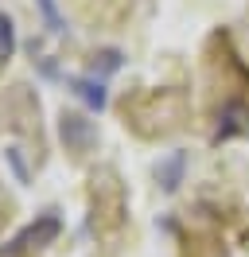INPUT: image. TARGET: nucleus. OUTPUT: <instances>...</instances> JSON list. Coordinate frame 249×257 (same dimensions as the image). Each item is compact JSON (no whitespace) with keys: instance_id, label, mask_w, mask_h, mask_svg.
<instances>
[{"instance_id":"obj_1","label":"nucleus","mask_w":249,"mask_h":257,"mask_svg":"<svg viewBox=\"0 0 249 257\" xmlns=\"http://www.w3.org/2000/svg\"><path fill=\"white\" fill-rule=\"evenodd\" d=\"M70 90H74L90 109H101V105H105V86H101V82H93V78H70Z\"/></svg>"},{"instance_id":"obj_2","label":"nucleus","mask_w":249,"mask_h":257,"mask_svg":"<svg viewBox=\"0 0 249 257\" xmlns=\"http://www.w3.org/2000/svg\"><path fill=\"white\" fill-rule=\"evenodd\" d=\"M62 137L74 148H86L90 137H93V128H90V121H82V117H62Z\"/></svg>"},{"instance_id":"obj_3","label":"nucleus","mask_w":249,"mask_h":257,"mask_svg":"<svg viewBox=\"0 0 249 257\" xmlns=\"http://www.w3.org/2000/svg\"><path fill=\"white\" fill-rule=\"evenodd\" d=\"M55 234H59V218H43L39 226H31V230H24V234H20V238H16L12 245H31V241L39 245V241L55 238Z\"/></svg>"},{"instance_id":"obj_4","label":"nucleus","mask_w":249,"mask_h":257,"mask_svg":"<svg viewBox=\"0 0 249 257\" xmlns=\"http://www.w3.org/2000/svg\"><path fill=\"white\" fill-rule=\"evenodd\" d=\"M35 4H39V12H43V20H47V28H51V32H55V35L66 32V20H62V12H59V4H55V0H35Z\"/></svg>"},{"instance_id":"obj_5","label":"nucleus","mask_w":249,"mask_h":257,"mask_svg":"<svg viewBox=\"0 0 249 257\" xmlns=\"http://www.w3.org/2000/svg\"><path fill=\"white\" fill-rule=\"evenodd\" d=\"M16 47V32H12V20L0 16V59H8Z\"/></svg>"}]
</instances>
